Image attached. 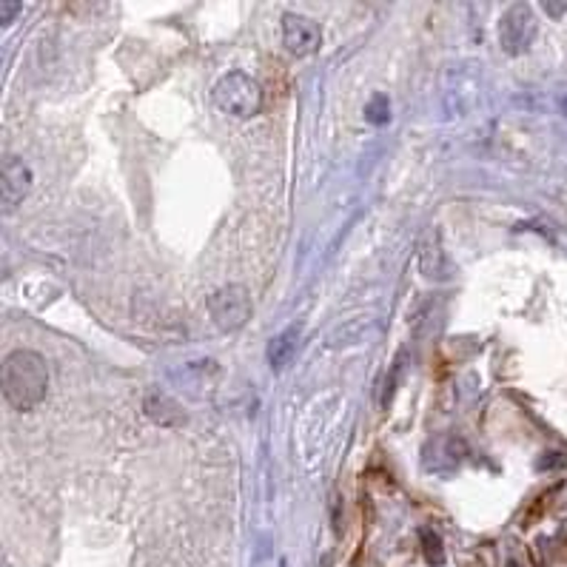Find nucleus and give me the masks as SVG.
<instances>
[{
  "label": "nucleus",
  "instance_id": "7",
  "mask_svg": "<svg viewBox=\"0 0 567 567\" xmlns=\"http://www.w3.org/2000/svg\"><path fill=\"white\" fill-rule=\"evenodd\" d=\"M143 411L146 416L160 428H180L185 425V411L177 399H171L163 390L152 388L148 394L143 397Z\"/></svg>",
  "mask_w": 567,
  "mask_h": 567
},
{
  "label": "nucleus",
  "instance_id": "1",
  "mask_svg": "<svg viewBox=\"0 0 567 567\" xmlns=\"http://www.w3.org/2000/svg\"><path fill=\"white\" fill-rule=\"evenodd\" d=\"M4 397L15 411L29 413L49 394V366L37 350H15L4 359Z\"/></svg>",
  "mask_w": 567,
  "mask_h": 567
},
{
  "label": "nucleus",
  "instance_id": "6",
  "mask_svg": "<svg viewBox=\"0 0 567 567\" xmlns=\"http://www.w3.org/2000/svg\"><path fill=\"white\" fill-rule=\"evenodd\" d=\"M282 43L294 58H311L322 46L319 23L305 15H296V12H286L282 15Z\"/></svg>",
  "mask_w": 567,
  "mask_h": 567
},
{
  "label": "nucleus",
  "instance_id": "10",
  "mask_svg": "<svg viewBox=\"0 0 567 567\" xmlns=\"http://www.w3.org/2000/svg\"><path fill=\"white\" fill-rule=\"evenodd\" d=\"M366 120L371 126H385L390 120V103L385 94H374V98L368 100L366 106Z\"/></svg>",
  "mask_w": 567,
  "mask_h": 567
},
{
  "label": "nucleus",
  "instance_id": "2",
  "mask_svg": "<svg viewBox=\"0 0 567 567\" xmlns=\"http://www.w3.org/2000/svg\"><path fill=\"white\" fill-rule=\"evenodd\" d=\"M263 103L265 98H263L260 83L246 72H228L217 80V86H214V106L228 117H237V120L256 117L263 112Z\"/></svg>",
  "mask_w": 567,
  "mask_h": 567
},
{
  "label": "nucleus",
  "instance_id": "14",
  "mask_svg": "<svg viewBox=\"0 0 567 567\" xmlns=\"http://www.w3.org/2000/svg\"><path fill=\"white\" fill-rule=\"evenodd\" d=\"M559 109L567 114V86H564V91H562V98H559Z\"/></svg>",
  "mask_w": 567,
  "mask_h": 567
},
{
  "label": "nucleus",
  "instance_id": "11",
  "mask_svg": "<svg viewBox=\"0 0 567 567\" xmlns=\"http://www.w3.org/2000/svg\"><path fill=\"white\" fill-rule=\"evenodd\" d=\"M422 550H425V559L434 564V567H439V564H445V550H442V539H439V533L437 531H422Z\"/></svg>",
  "mask_w": 567,
  "mask_h": 567
},
{
  "label": "nucleus",
  "instance_id": "3",
  "mask_svg": "<svg viewBox=\"0 0 567 567\" xmlns=\"http://www.w3.org/2000/svg\"><path fill=\"white\" fill-rule=\"evenodd\" d=\"M206 305H209L211 322L220 331H237V328H242L251 319V311H254L248 288H242V286H223L217 291H211Z\"/></svg>",
  "mask_w": 567,
  "mask_h": 567
},
{
  "label": "nucleus",
  "instance_id": "15",
  "mask_svg": "<svg viewBox=\"0 0 567 567\" xmlns=\"http://www.w3.org/2000/svg\"><path fill=\"white\" fill-rule=\"evenodd\" d=\"M508 567H519V564L516 562H508Z\"/></svg>",
  "mask_w": 567,
  "mask_h": 567
},
{
  "label": "nucleus",
  "instance_id": "13",
  "mask_svg": "<svg viewBox=\"0 0 567 567\" xmlns=\"http://www.w3.org/2000/svg\"><path fill=\"white\" fill-rule=\"evenodd\" d=\"M545 12L550 18H562V15H567V4H545Z\"/></svg>",
  "mask_w": 567,
  "mask_h": 567
},
{
  "label": "nucleus",
  "instance_id": "5",
  "mask_svg": "<svg viewBox=\"0 0 567 567\" xmlns=\"http://www.w3.org/2000/svg\"><path fill=\"white\" fill-rule=\"evenodd\" d=\"M32 183H35V174L29 163L18 154H6L4 166H0V202H4L0 211L12 214L15 209H20V202L32 192Z\"/></svg>",
  "mask_w": 567,
  "mask_h": 567
},
{
  "label": "nucleus",
  "instance_id": "9",
  "mask_svg": "<svg viewBox=\"0 0 567 567\" xmlns=\"http://www.w3.org/2000/svg\"><path fill=\"white\" fill-rule=\"evenodd\" d=\"M300 334H303V326H288L286 331H280L272 343H268V366H272L274 371H282L288 366V359L294 357L296 350V343H300Z\"/></svg>",
  "mask_w": 567,
  "mask_h": 567
},
{
  "label": "nucleus",
  "instance_id": "4",
  "mask_svg": "<svg viewBox=\"0 0 567 567\" xmlns=\"http://www.w3.org/2000/svg\"><path fill=\"white\" fill-rule=\"evenodd\" d=\"M539 20L528 4H513L505 9V15L499 18V46H502L510 58L524 55L536 40Z\"/></svg>",
  "mask_w": 567,
  "mask_h": 567
},
{
  "label": "nucleus",
  "instance_id": "12",
  "mask_svg": "<svg viewBox=\"0 0 567 567\" xmlns=\"http://www.w3.org/2000/svg\"><path fill=\"white\" fill-rule=\"evenodd\" d=\"M23 12V4L20 0H0V23L4 26H12Z\"/></svg>",
  "mask_w": 567,
  "mask_h": 567
},
{
  "label": "nucleus",
  "instance_id": "8",
  "mask_svg": "<svg viewBox=\"0 0 567 567\" xmlns=\"http://www.w3.org/2000/svg\"><path fill=\"white\" fill-rule=\"evenodd\" d=\"M420 265H422V274L430 280H448L451 277V263L448 256H445V248L439 242V232H428L422 246H420Z\"/></svg>",
  "mask_w": 567,
  "mask_h": 567
}]
</instances>
